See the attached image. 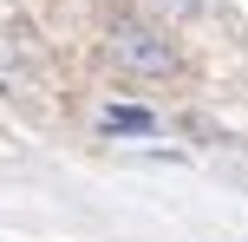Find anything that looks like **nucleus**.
Here are the masks:
<instances>
[{
	"label": "nucleus",
	"mask_w": 248,
	"mask_h": 242,
	"mask_svg": "<svg viewBox=\"0 0 248 242\" xmlns=\"http://www.w3.org/2000/svg\"><path fill=\"white\" fill-rule=\"evenodd\" d=\"M105 59L118 65L124 79H170L176 65V39L163 33V26L137 20V13H118L111 26H105Z\"/></svg>",
	"instance_id": "obj_1"
},
{
	"label": "nucleus",
	"mask_w": 248,
	"mask_h": 242,
	"mask_svg": "<svg viewBox=\"0 0 248 242\" xmlns=\"http://www.w3.org/2000/svg\"><path fill=\"white\" fill-rule=\"evenodd\" d=\"M98 131L105 138H150V131H157V112H144V105H105Z\"/></svg>",
	"instance_id": "obj_2"
},
{
	"label": "nucleus",
	"mask_w": 248,
	"mask_h": 242,
	"mask_svg": "<svg viewBox=\"0 0 248 242\" xmlns=\"http://www.w3.org/2000/svg\"><path fill=\"white\" fill-rule=\"evenodd\" d=\"M157 7H170L176 20H189V13H202V0H157Z\"/></svg>",
	"instance_id": "obj_3"
}]
</instances>
